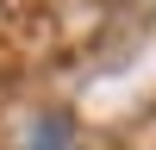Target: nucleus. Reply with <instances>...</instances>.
Wrapping results in <instances>:
<instances>
[{"mask_svg":"<svg viewBox=\"0 0 156 150\" xmlns=\"http://www.w3.org/2000/svg\"><path fill=\"white\" fill-rule=\"evenodd\" d=\"M31 150H75V138H69V125H62V119H50L44 131H37V144H31Z\"/></svg>","mask_w":156,"mask_h":150,"instance_id":"f257e3e1","label":"nucleus"}]
</instances>
